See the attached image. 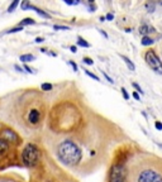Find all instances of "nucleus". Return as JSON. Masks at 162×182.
I'll return each instance as SVG.
<instances>
[{"label":"nucleus","instance_id":"f257e3e1","mask_svg":"<svg viewBox=\"0 0 162 182\" xmlns=\"http://www.w3.org/2000/svg\"><path fill=\"white\" fill-rule=\"evenodd\" d=\"M19 123L28 129H38L42 127L46 116L45 100L36 90H29L20 95L15 106Z\"/></svg>","mask_w":162,"mask_h":182},{"label":"nucleus","instance_id":"f03ea898","mask_svg":"<svg viewBox=\"0 0 162 182\" xmlns=\"http://www.w3.org/2000/svg\"><path fill=\"white\" fill-rule=\"evenodd\" d=\"M82 115L79 108L70 101L55 105L50 111V128L56 133H71L81 127Z\"/></svg>","mask_w":162,"mask_h":182},{"label":"nucleus","instance_id":"7ed1b4c3","mask_svg":"<svg viewBox=\"0 0 162 182\" xmlns=\"http://www.w3.org/2000/svg\"><path fill=\"white\" fill-rule=\"evenodd\" d=\"M57 157L62 164L67 167H75L81 162L82 151L76 142L66 139V141H62L57 147Z\"/></svg>","mask_w":162,"mask_h":182},{"label":"nucleus","instance_id":"20e7f679","mask_svg":"<svg viewBox=\"0 0 162 182\" xmlns=\"http://www.w3.org/2000/svg\"><path fill=\"white\" fill-rule=\"evenodd\" d=\"M22 162L28 168H34L41 161V151L34 143H28L22 151Z\"/></svg>","mask_w":162,"mask_h":182},{"label":"nucleus","instance_id":"39448f33","mask_svg":"<svg viewBox=\"0 0 162 182\" xmlns=\"http://www.w3.org/2000/svg\"><path fill=\"white\" fill-rule=\"evenodd\" d=\"M0 139H3L13 147H17L22 143V138L19 137V134L10 128H4L0 130Z\"/></svg>","mask_w":162,"mask_h":182},{"label":"nucleus","instance_id":"423d86ee","mask_svg":"<svg viewBox=\"0 0 162 182\" xmlns=\"http://www.w3.org/2000/svg\"><path fill=\"white\" fill-rule=\"evenodd\" d=\"M144 60L154 72L162 75V62L160 60L158 56L154 53V51H147L146 56H144Z\"/></svg>","mask_w":162,"mask_h":182},{"label":"nucleus","instance_id":"0eeeda50","mask_svg":"<svg viewBox=\"0 0 162 182\" xmlns=\"http://www.w3.org/2000/svg\"><path fill=\"white\" fill-rule=\"evenodd\" d=\"M137 182H162V176L154 170H143L139 172Z\"/></svg>","mask_w":162,"mask_h":182},{"label":"nucleus","instance_id":"6e6552de","mask_svg":"<svg viewBox=\"0 0 162 182\" xmlns=\"http://www.w3.org/2000/svg\"><path fill=\"white\" fill-rule=\"evenodd\" d=\"M110 182H125V168L123 164L113 166L110 171Z\"/></svg>","mask_w":162,"mask_h":182},{"label":"nucleus","instance_id":"1a4fd4ad","mask_svg":"<svg viewBox=\"0 0 162 182\" xmlns=\"http://www.w3.org/2000/svg\"><path fill=\"white\" fill-rule=\"evenodd\" d=\"M10 147L12 145L9 143H6L5 141H3V139H0V158H3L4 156L8 154Z\"/></svg>","mask_w":162,"mask_h":182},{"label":"nucleus","instance_id":"9d476101","mask_svg":"<svg viewBox=\"0 0 162 182\" xmlns=\"http://www.w3.org/2000/svg\"><path fill=\"white\" fill-rule=\"evenodd\" d=\"M36 24V20L33 18H24L23 20H20L19 22V27H25V25H33Z\"/></svg>","mask_w":162,"mask_h":182},{"label":"nucleus","instance_id":"9b49d317","mask_svg":"<svg viewBox=\"0 0 162 182\" xmlns=\"http://www.w3.org/2000/svg\"><path fill=\"white\" fill-rule=\"evenodd\" d=\"M31 10H34V11H36L37 14H38V15H41L42 18H50V14H47L46 11H43V10H41L39 8H37V6H34V5H31Z\"/></svg>","mask_w":162,"mask_h":182},{"label":"nucleus","instance_id":"f8f14e48","mask_svg":"<svg viewBox=\"0 0 162 182\" xmlns=\"http://www.w3.org/2000/svg\"><path fill=\"white\" fill-rule=\"evenodd\" d=\"M34 58H36V57H34V56L33 54H31V53H27V54H22V56H20V61H22V62H25V63H27V62H32V61H34Z\"/></svg>","mask_w":162,"mask_h":182},{"label":"nucleus","instance_id":"ddd939ff","mask_svg":"<svg viewBox=\"0 0 162 182\" xmlns=\"http://www.w3.org/2000/svg\"><path fill=\"white\" fill-rule=\"evenodd\" d=\"M121 57H122V60L125 62V65L127 66H128V68L131 70V71H134V70H136V67H134V65H133V62L128 58V57H125V56H121Z\"/></svg>","mask_w":162,"mask_h":182},{"label":"nucleus","instance_id":"4468645a","mask_svg":"<svg viewBox=\"0 0 162 182\" xmlns=\"http://www.w3.org/2000/svg\"><path fill=\"white\" fill-rule=\"evenodd\" d=\"M77 46L82 47V48H89V47H90V43H89V42H86L82 37H79V38H77Z\"/></svg>","mask_w":162,"mask_h":182},{"label":"nucleus","instance_id":"2eb2a0df","mask_svg":"<svg viewBox=\"0 0 162 182\" xmlns=\"http://www.w3.org/2000/svg\"><path fill=\"white\" fill-rule=\"evenodd\" d=\"M146 9H147V11H150V13L154 11V9H156V4H154L153 0H148V2L146 3Z\"/></svg>","mask_w":162,"mask_h":182},{"label":"nucleus","instance_id":"dca6fc26","mask_svg":"<svg viewBox=\"0 0 162 182\" xmlns=\"http://www.w3.org/2000/svg\"><path fill=\"white\" fill-rule=\"evenodd\" d=\"M31 2L29 0H23L22 3H20V9L22 10H31Z\"/></svg>","mask_w":162,"mask_h":182},{"label":"nucleus","instance_id":"f3484780","mask_svg":"<svg viewBox=\"0 0 162 182\" xmlns=\"http://www.w3.org/2000/svg\"><path fill=\"white\" fill-rule=\"evenodd\" d=\"M19 2H20V0H13L12 4L9 5V8H8V11L12 13V11L15 10V9L18 8V5H19Z\"/></svg>","mask_w":162,"mask_h":182},{"label":"nucleus","instance_id":"a211bd4d","mask_svg":"<svg viewBox=\"0 0 162 182\" xmlns=\"http://www.w3.org/2000/svg\"><path fill=\"white\" fill-rule=\"evenodd\" d=\"M153 42H154V41H153L152 38L144 36V37L142 38V46H151V44H153Z\"/></svg>","mask_w":162,"mask_h":182},{"label":"nucleus","instance_id":"6ab92c4d","mask_svg":"<svg viewBox=\"0 0 162 182\" xmlns=\"http://www.w3.org/2000/svg\"><path fill=\"white\" fill-rule=\"evenodd\" d=\"M52 89H53V86H52V83L45 82V83H42V85H41V90H42V91H51Z\"/></svg>","mask_w":162,"mask_h":182},{"label":"nucleus","instance_id":"aec40b11","mask_svg":"<svg viewBox=\"0 0 162 182\" xmlns=\"http://www.w3.org/2000/svg\"><path fill=\"white\" fill-rule=\"evenodd\" d=\"M148 32H151L148 25L143 24V25H141V27H139V33H141V34H143V36H146V34L148 33Z\"/></svg>","mask_w":162,"mask_h":182},{"label":"nucleus","instance_id":"412c9836","mask_svg":"<svg viewBox=\"0 0 162 182\" xmlns=\"http://www.w3.org/2000/svg\"><path fill=\"white\" fill-rule=\"evenodd\" d=\"M23 31V27H15V28H12V29L6 31V34H10V33H18V32H22Z\"/></svg>","mask_w":162,"mask_h":182},{"label":"nucleus","instance_id":"4be33fe9","mask_svg":"<svg viewBox=\"0 0 162 182\" xmlns=\"http://www.w3.org/2000/svg\"><path fill=\"white\" fill-rule=\"evenodd\" d=\"M84 71H85V73H86V75L89 76V77H91V79H94L95 81H99V77H98V76H96V75H94L93 72H90V71H89V70H84Z\"/></svg>","mask_w":162,"mask_h":182},{"label":"nucleus","instance_id":"5701e85b","mask_svg":"<svg viewBox=\"0 0 162 182\" xmlns=\"http://www.w3.org/2000/svg\"><path fill=\"white\" fill-rule=\"evenodd\" d=\"M0 182H19V181L10 178V177H0Z\"/></svg>","mask_w":162,"mask_h":182},{"label":"nucleus","instance_id":"b1692460","mask_svg":"<svg viewBox=\"0 0 162 182\" xmlns=\"http://www.w3.org/2000/svg\"><path fill=\"white\" fill-rule=\"evenodd\" d=\"M121 91H122V94H123V97H124V99H125V100H128V99H129V95H128V93H127V90H125L124 87H122Z\"/></svg>","mask_w":162,"mask_h":182},{"label":"nucleus","instance_id":"393cba45","mask_svg":"<svg viewBox=\"0 0 162 182\" xmlns=\"http://www.w3.org/2000/svg\"><path fill=\"white\" fill-rule=\"evenodd\" d=\"M53 28L55 29H61V31H68L70 29L68 27H65V25H55Z\"/></svg>","mask_w":162,"mask_h":182},{"label":"nucleus","instance_id":"a878e982","mask_svg":"<svg viewBox=\"0 0 162 182\" xmlns=\"http://www.w3.org/2000/svg\"><path fill=\"white\" fill-rule=\"evenodd\" d=\"M82 61H84V63H86V65H93L94 63V61L91 60V58H89V57H85Z\"/></svg>","mask_w":162,"mask_h":182},{"label":"nucleus","instance_id":"bb28decb","mask_svg":"<svg viewBox=\"0 0 162 182\" xmlns=\"http://www.w3.org/2000/svg\"><path fill=\"white\" fill-rule=\"evenodd\" d=\"M68 63H70V66H71V67L74 68V71H75V72H77V71H79V68H77V65L75 63V62H74V61H70V62H68Z\"/></svg>","mask_w":162,"mask_h":182},{"label":"nucleus","instance_id":"cd10ccee","mask_svg":"<svg viewBox=\"0 0 162 182\" xmlns=\"http://www.w3.org/2000/svg\"><path fill=\"white\" fill-rule=\"evenodd\" d=\"M154 127H156V129H158V130H162V123L161 122H156Z\"/></svg>","mask_w":162,"mask_h":182},{"label":"nucleus","instance_id":"c85d7f7f","mask_svg":"<svg viewBox=\"0 0 162 182\" xmlns=\"http://www.w3.org/2000/svg\"><path fill=\"white\" fill-rule=\"evenodd\" d=\"M24 68L27 70V72H32V73H34V70H33V68H31L29 66H27V65H25V66H24Z\"/></svg>","mask_w":162,"mask_h":182},{"label":"nucleus","instance_id":"c756f323","mask_svg":"<svg viewBox=\"0 0 162 182\" xmlns=\"http://www.w3.org/2000/svg\"><path fill=\"white\" fill-rule=\"evenodd\" d=\"M133 86H134V87L138 90V93H143V91H142V89H141V87H139V85H137L136 82H133Z\"/></svg>","mask_w":162,"mask_h":182},{"label":"nucleus","instance_id":"7c9ffc66","mask_svg":"<svg viewBox=\"0 0 162 182\" xmlns=\"http://www.w3.org/2000/svg\"><path fill=\"white\" fill-rule=\"evenodd\" d=\"M105 18H107L108 20H113V18H114V15H113L111 13H109V14H107V17H105Z\"/></svg>","mask_w":162,"mask_h":182},{"label":"nucleus","instance_id":"2f4dec72","mask_svg":"<svg viewBox=\"0 0 162 182\" xmlns=\"http://www.w3.org/2000/svg\"><path fill=\"white\" fill-rule=\"evenodd\" d=\"M104 76H105V79H107V80H108V81H109L110 83H113V82H114V81H113V80H111V79H110V77H109V76H108L107 73H105V72H104Z\"/></svg>","mask_w":162,"mask_h":182},{"label":"nucleus","instance_id":"473e14b6","mask_svg":"<svg viewBox=\"0 0 162 182\" xmlns=\"http://www.w3.org/2000/svg\"><path fill=\"white\" fill-rule=\"evenodd\" d=\"M70 50H71L72 53H76V52H77V51H76V46H71V47H70Z\"/></svg>","mask_w":162,"mask_h":182},{"label":"nucleus","instance_id":"72a5a7b5","mask_svg":"<svg viewBox=\"0 0 162 182\" xmlns=\"http://www.w3.org/2000/svg\"><path fill=\"white\" fill-rule=\"evenodd\" d=\"M67 5H74V3H72V0H63Z\"/></svg>","mask_w":162,"mask_h":182},{"label":"nucleus","instance_id":"f704fd0d","mask_svg":"<svg viewBox=\"0 0 162 182\" xmlns=\"http://www.w3.org/2000/svg\"><path fill=\"white\" fill-rule=\"evenodd\" d=\"M45 39L43 38H41V37H38V38H36V42H37V43H42V42H43Z\"/></svg>","mask_w":162,"mask_h":182},{"label":"nucleus","instance_id":"c9c22d12","mask_svg":"<svg viewBox=\"0 0 162 182\" xmlns=\"http://www.w3.org/2000/svg\"><path fill=\"white\" fill-rule=\"evenodd\" d=\"M133 97H134L136 100H139V95H138L137 93H133Z\"/></svg>","mask_w":162,"mask_h":182},{"label":"nucleus","instance_id":"e433bc0d","mask_svg":"<svg viewBox=\"0 0 162 182\" xmlns=\"http://www.w3.org/2000/svg\"><path fill=\"white\" fill-rule=\"evenodd\" d=\"M15 70H18L19 72H23V68H22V67H19L18 65H15Z\"/></svg>","mask_w":162,"mask_h":182},{"label":"nucleus","instance_id":"4c0bfd02","mask_svg":"<svg viewBox=\"0 0 162 182\" xmlns=\"http://www.w3.org/2000/svg\"><path fill=\"white\" fill-rule=\"evenodd\" d=\"M100 33H101V34H103V36H104V37H105V38H108V34H107V33H105V32H104V31H100Z\"/></svg>","mask_w":162,"mask_h":182},{"label":"nucleus","instance_id":"58836bf2","mask_svg":"<svg viewBox=\"0 0 162 182\" xmlns=\"http://www.w3.org/2000/svg\"><path fill=\"white\" fill-rule=\"evenodd\" d=\"M72 3H74V5H77L80 3V0H72Z\"/></svg>","mask_w":162,"mask_h":182},{"label":"nucleus","instance_id":"ea45409f","mask_svg":"<svg viewBox=\"0 0 162 182\" xmlns=\"http://www.w3.org/2000/svg\"><path fill=\"white\" fill-rule=\"evenodd\" d=\"M88 2H89L90 4H94V2H95V0H88Z\"/></svg>","mask_w":162,"mask_h":182}]
</instances>
